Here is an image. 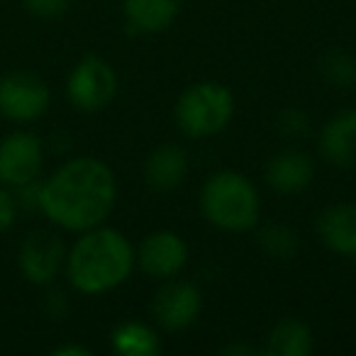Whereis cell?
Returning <instances> with one entry per match:
<instances>
[{
	"mask_svg": "<svg viewBox=\"0 0 356 356\" xmlns=\"http://www.w3.org/2000/svg\"><path fill=\"white\" fill-rule=\"evenodd\" d=\"M259 247L271 259H291L298 252V237L286 227V225H268L259 234Z\"/></svg>",
	"mask_w": 356,
	"mask_h": 356,
	"instance_id": "obj_19",
	"label": "cell"
},
{
	"mask_svg": "<svg viewBox=\"0 0 356 356\" xmlns=\"http://www.w3.org/2000/svg\"><path fill=\"white\" fill-rule=\"evenodd\" d=\"M184 0H122L124 20L132 30L156 35L171 27L181 13Z\"/></svg>",
	"mask_w": 356,
	"mask_h": 356,
	"instance_id": "obj_15",
	"label": "cell"
},
{
	"mask_svg": "<svg viewBox=\"0 0 356 356\" xmlns=\"http://www.w3.org/2000/svg\"><path fill=\"white\" fill-rule=\"evenodd\" d=\"M188 173V154L176 144H161L144 161V178L159 193L176 191Z\"/></svg>",
	"mask_w": 356,
	"mask_h": 356,
	"instance_id": "obj_13",
	"label": "cell"
},
{
	"mask_svg": "<svg viewBox=\"0 0 356 356\" xmlns=\"http://www.w3.org/2000/svg\"><path fill=\"white\" fill-rule=\"evenodd\" d=\"M200 210L213 227L225 232H247L257 227L261 200L257 186L244 173L218 171L200 191Z\"/></svg>",
	"mask_w": 356,
	"mask_h": 356,
	"instance_id": "obj_3",
	"label": "cell"
},
{
	"mask_svg": "<svg viewBox=\"0 0 356 356\" xmlns=\"http://www.w3.org/2000/svg\"><path fill=\"white\" fill-rule=\"evenodd\" d=\"M173 115H176L178 129L188 137H213V134L222 132L232 120L234 98L222 83L203 81L181 93Z\"/></svg>",
	"mask_w": 356,
	"mask_h": 356,
	"instance_id": "obj_4",
	"label": "cell"
},
{
	"mask_svg": "<svg viewBox=\"0 0 356 356\" xmlns=\"http://www.w3.org/2000/svg\"><path fill=\"white\" fill-rule=\"evenodd\" d=\"M66 95L81 113H98L118 95V74L103 56L88 54L71 69L66 79Z\"/></svg>",
	"mask_w": 356,
	"mask_h": 356,
	"instance_id": "obj_6",
	"label": "cell"
},
{
	"mask_svg": "<svg viewBox=\"0 0 356 356\" xmlns=\"http://www.w3.org/2000/svg\"><path fill=\"white\" fill-rule=\"evenodd\" d=\"M320 71L325 81L334 88H349L356 83V59L346 51H330L322 56Z\"/></svg>",
	"mask_w": 356,
	"mask_h": 356,
	"instance_id": "obj_18",
	"label": "cell"
},
{
	"mask_svg": "<svg viewBox=\"0 0 356 356\" xmlns=\"http://www.w3.org/2000/svg\"><path fill=\"white\" fill-rule=\"evenodd\" d=\"M134 259L147 276L166 281V278H176L188 264V244L171 229H156L144 237V242L134 252Z\"/></svg>",
	"mask_w": 356,
	"mask_h": 356,
	"instance_id": "obj_9",
	"label": "cell"
},
{
	"mask_svg": "<svg viewBox=\"0 0 356 356\" xmlns=\"http://www.w3.org/2000/svg\"><path fill=\"white\" fill-rule=\"evenodd\" d=\"M312 351V332L300 320H283L268 332L266 354L271 356H307Z\"/></svg>",
	"mask_w": 356,
	"mask_h": 356,
	"instance_id": "obj_16",
	"label": "cell"
},
{
	"mask_svg": "<svg viewBox=\"0 0 356 356\" xmlns=\"http://www.w3.org/2000/svg\"><path fill=\"white\" fill-rule=\"evenodd\" d=\"M152 310L163 330H186L203 312V293L188 281H171V278H166V283L154 296Z\"/></svg>",
	"mask_w": 356,
	"mask_h": 356,
	"instance_id": "obj_10",
	"label": "cell"
},
{
	"mask_svg": "<svg viewBox=\"0 0 356 356\" xmlns=\"http://www.w3.org/2000/svg\"><path fill=\"white\" fill-rule=\"evenodd\" d=\"M54 356H90L88 346H81V344H61L51 349Z\"/></svg>",
	"mask_w": 356,
	"mask_h": 356,
	"instance_id": "obj_23",
	"label": "cell"
},
{
	"mask_svg": "<svg viewBox=\"0 0 356 356\" xmlns=\"http://www.w3.org/2000/svg\"><path fill=\"white\" fill-rule=\"evenodd\" d=\"M225 354H254V349H249V346H227L225 349Z\"/></svg>",
	"mask_w": 356,
	"mask_h": 356,
	"instance_id": "obj_24",
	"label": "cell"
},
{
	"mask_svg": "<svg viewBox=\"0 0 356 356\" xmlns=\"http://www.w3.org/2000/svg\"><path fill=\"white\" fill-rule=\"evenodd\" d=\"M17 200H15V193H13L8 186L0 184V234H6L8 229L15 225L17 220Z\"/></svg>",
	"mask_w": 356,
	"mask_h": 356,
	"instance_id": "obj_21",
	"label": "cell"
},
{
	"mask_svg": "<svg viewBox=\"0 0 356 356\" xmlns=\"http://www.w3.org/2000/svg\"><path fill=\"white\" fill-rule=\"evenodd\" d=\"M134 247L120 229L98 225L79 234L66 252L64 273L81 296H103L122 286L132 273Z\"/></svg>",
	"mask_w": 356,
	"mask_h": 356,
	"instance_id": "obj_2",
	"label": "cell"
},
{
	"mask_svg": "<svg viewBox=\"0 0 356 356\" xmlns=\"http://www.w3.org/2000/svg\"><path fill=\"white\" fill-rule=\"evenodd\" d=\"M49 86L35 71H10L0 76V118L8 122H37L49 110Z\"/></svg>",
	"mask_w": 356,
	"mask_h": 356,
	"instance_id": "obj_5",
	"label": "cell"
},
{
	"mask_svg": "<svg viewBox=\"0 0 356 356\" xmlns=\"http://www.w3.org/2000/svg\"><path fill=\"white\" fill-rule=\"evenodd\" d=\"M278 124H281V132H286L288 137H300L310 127L305 113H300V110H286L281 115V120H278Z\"/></svg>",
	"mask_w": 356,
	"mask_h": 356,
	"instance_id": "obj_22",
	"label": "cell"
},
{
	"mask_svg": "<svg viewBox=\"0 0 356 356\" xmlns=\"http://www.w3.org/2000/svg\"><path fill=\"white\" fill-rule=\"evenodd\" d=\"M351 259H354V264H356V254H354V257H351Z\"/></svg>",
	"mask_w": 356,
	"mask_h": 356,
	"instance_id": "obj_25",
	"label": "cell"
},
{
	"mask_svg": "<svg viewBox=\"0 0 356 356\" xmlns=\"http://www.w3.org/2000/svg\"><path fill=\"white\" fill-rule=\"evenodd\" d=\"M113 349L122 356H154L161 351L159 334L144 322H122L113 330Z\"/></svg>",
	"mask_w": 356,
	"mask_h": 356,
	"instance_id": "obj_17",
	"label": "cell"
},
{
	"mask_svg": "<svg viewBox=\"0 0 356 356\" xmlns=\"http://www.w3.org/2000/svg\"><path fill=\"white\" fill-rule=\"evenodd\" d=\"M44 171V142L35 132L15 129L0 137V184L17 191L35 184Z\"/></svg>",
	"mask_w": 356,
	"mask_h": 356,
	"instance_id": "obj_7",
	"label": "cell"
},
{
	"mask_svg": "<svg viewBox=\"0 0 356 356\" xmlns=\"http://www.w3.org/2000/svg\"><path fill=\"white\" fill-rule=\"evenodd\" d=\"M317 234L337 254H356V205L337 203L317 215Z\"/></svg>",
	"mask_w": 356,
	"mask_h": 356,
	"instance_id": "obj_14",
	"label": "cell"
},
{
	"mask_svg": "<svg viewBox=\"0 0 356 356\" xmlns=\"http://www.w3.org/2000/svg\"><path fill=\"white\" fill-rule=\"evenodd\" d=\"M322 156L332 166L349 168L356 163V110L334 113L320 134Z\"/></svg>",
	"mask_w": 356,
	"mask_h": 356,
	"instance_id": "obj_11",
	"label": "cell"
},
{
	"mask_svg": "<svg viewBox=\"0 0 356 356\" xmlns=\"http://www.w3.org/2000/svg\"><path fill=\"white\" fill-rule=\"evenodd\" d=\"M312 178H315V163L307 154L296 149L276 154L266 166L268 186L283 195L302 193L312 184Z\"/></svg>",
	"mask_w": 356,
	"mask_h": 356,
	"instance_id": "obj_12",
	"label": "cell"
},
{
	"mask_svg": "<svg viewBox=\"0 0 356 356\" xmlns=\"http://www.w3.org/2000/svg\"><path fill=\"white\" fill-rule=\"evenodd\" d=\"M22 8L32 17L40 20H56L71 8V0H22Z\"/></svg>",
	"mask_w": 356,
	"mask_h": 356,
	"instance_id": "obj_20",
	"label": "cell"
},
{
	"mask_svg": "<svg viewBox=\"0 0 356 356\" xmlns=\"http://www.w3.org/2000/svg\"><path fill=\"white\" fill-rule=\"evenodd\" d=\"M66 244L59 234L37 229L27 234L17 249V268L30 286L47 288L59 278L66 264Z\"/></svg>",
	"mask_w": 356,
	"mask_h": 356,
	"instance_id": "obj_8",
	"label": "cell"
},
{
	"mask_svg": "<svg viewBox=\"0 0 356 356\" xmlns=\"http://www.w3.org/2000/svg\"><path fill=\"white\" fill-rule=\"evenodd\" d=\"M115 200V173L95 156L69 159L40 184V213L66 232L81 234L103 225Z\"/></svg>",
	"mask_w": 356,
	"mask_h": 356,
	"instance_id": "obj_1",
	"label": "cell"
}]
</instances>
